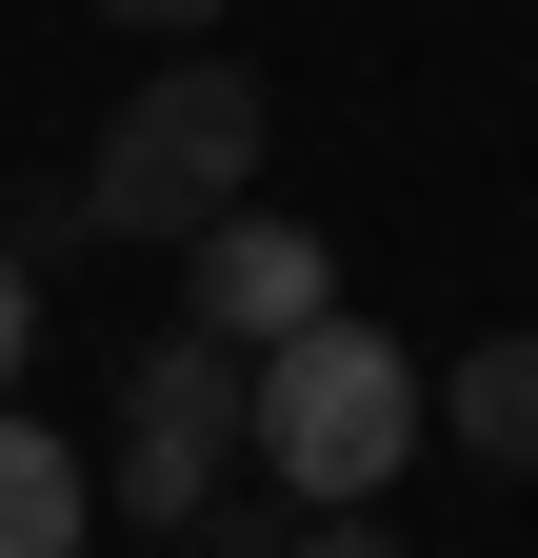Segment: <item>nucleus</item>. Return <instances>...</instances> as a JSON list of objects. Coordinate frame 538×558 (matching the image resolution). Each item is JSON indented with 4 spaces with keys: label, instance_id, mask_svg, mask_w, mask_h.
I'll use <instances>...</instances> for the list:
<instances>
[{
    "label": "nucleus",
    "instance_id": "obj_2",
    "mask_svg": "<svg viewBox=\"0 0 538 558\" xmlns=\"http://www.w3.org/2000/svg\"><path fill=\"white\" fill-rule=\"evenodd\" d=\"M419 418H439V379L340 300V319H299L280 360H259V478H280L299 519H340V499H379V478H399Z\"/></svg>",
    "mask_w": 538,
    "mask_h": 558
},
{
    "label": "nucleus",
    "instance_id": "obj_4",
    "mask_svg": "<svg viewBox=\"0 0 538 558\" xmlns=\"http://www.w3.org/2000/svg\"><path fill=\"white\" fill-rule=\"evenodd\" d=\"M180 279H199V339H240V360H280L299 319H340V240H319V220H280V199H240V220L199 240Z\"/></svg>",
    "mask_w": 538,
    "mask_h": 558
},
{
    "label": "nucleus",
    "instance_id": "obj_9",
    "mask_svg": "<svg viewBox=\"0 0 538 558\" xmlns=\"http://www.w3.org/2000/svg\"><path fill=\"white\" fill-rule=\"evenodd\" d=\"M100 21H120V40H199L220 0H100Z\"/></svg>",
    "mask_w": 538,
    "mask_h": 558
},
{
    "label": "nucleus",
    "instance_id": "obj_1",
    "mask_svg": "<svg viewBox=\"0 0 538 558\" xmlns=\"http://www.w3.org/2000/svg\"><path fill=\"white\" fill-rule=\"evenodd\" d=\"M259 120H280V100H259L240 60H160V81L100 120L81 220H100V240H140V259H199V240L259 199Z\"/></svg>",
    "mask_w": 538,
    "mask_h": 558
},
{
    "label": "nucleus",
    "instance_id": "obj_8",
    "mask_svg": "<svg viewBox=\"0 0 538 558\" xmlns=\"http://www.w3.org/2000/svg\"><path fill=\"white\" fill-rule=\"evenodd\" d=\"M280 558H399V538H379V519H359V499H340V519H299V538H280Z\"/></svg>",
    "mask_w": 538,
    "mask_h": 558
},
{
    "label": "nucleus",
    "instance_id": "obj_6",
    "mask_svg": "<svg viewBox=\"0 0 538 558\" xmlns=\"http://www.w3.org/2000/svg\"><path fill=\"white\" fill-rule=\"evenodd\" d=\"M0 558H81V439L0 418Z\"/></svg>",
    "mask_w": 538,
    "mask_h": 558
},
{
    "label": "nucleus",
    "instance_id": "obj_3",
    "mask_svg": "<svg viewBox=\"0 0 538 558\" xmlns=\"http://www.w3.org/2000/svg\"><path fill=\"white\" fill-rule=\"evenodd\" d=\"M220 459H259V360H240V339H160V360L140 379H120V519H220Z\"/></svg>",
    "mask_w": 538,
    "mask_h": 558
},
{
    "label": "nucleus",
    "instance_id": "obj_5",
    "mask_svg": "<svg viewBox=\"0 0 538 558\" xmlns=\"http://www.w3.org/2000/svg\"><path fill=\"white\" fill-rule=\"evenodd\" d=\"M439 439H458V459H499V478H538V319L479 339V360L439 379Z\"/></svg>",
    "mask_w": 538,
    "mask_h": 558
},
{
    "label": "nucleus",
    "instance_id": "obj_7",
    "mask_svg": "<svg viewBox=\"0 0 538 558\" xmlns=\"http://www.w3.org/2000/svg\"><path fill=\"white\" fill-rule=\"evenodd\" d=\"M21 339H40V259L0 240V379H21Z\"/></svg>",
    "mask_w": 538,
    "mask_h": 558
}]
</instances>
